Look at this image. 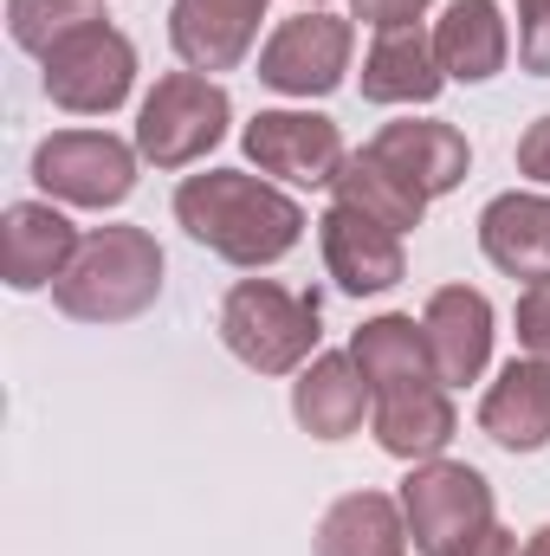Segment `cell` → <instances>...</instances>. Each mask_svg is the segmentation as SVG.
Here are the masks:
<instances>
[{"label": "cell", "mask_w": 550, "mask_h": 556, "mask_svg": "<svg viewBox=\"0 0 550 556\" xmlns=\"http://www.w3.org/2000/svg\"><path fill=\"white\" fill-rule=\"evenodd\" d=\"M78 227L65 220L59 201H13L0 220V273L13 291H46L78 260Z\"/></svg>", "instance_id": "obj_13"}, {"label": "cell", "mask_w": 550, "mask_h": 556, "mask_svg": "<svg viewBox=\"0 0 550 556\" xmlns=\"http://www.w3.org/2000/svg\"><path fill=\"white\" fill-rule=\"evenodd\" d=\"M466 556H525V551H518V538H512L505 525H492V531H486V538H479Z\"/></svg>", "instance_id": "obj_28"}, {"label": "cell", "mask_w": 550, "mask_h": 556, "mask_svg": "<svg viewBox=\"0 0 550 556\" xmlns=\"http://www.w3.org/2000/svg\"><path fill=\"white\" fill-rule=\"evenodd\" d=\"M518 65L550 78V0H518Z\"/></svg>", "instance_id": "obj_24"}, {"label": "cell", "mask_w": 550, "mask_h": 556, "mask_svg": "<svg viewBox=\"0 0 550 556\" xmlns=\"http://www.w3.org/2000/svg\"><path fill=\"white\" fill-rule=\"evenodd\" d=\"M234 124V98L208 72H162L137 111V155L155 168H195Z\"/></svg>", "instance_id": "obj_6"}, {"label": "cell", "mask_w": 550, "mask_h": 556, "mask_svg": "<svg viewBox=\"0 0 550 556\" xmlns=\"http://www.w3.org/2000/svg\"><path fill=\"white\" fill-rule=\"evenodd\" d=\"M317 247H324V273L337 278V291L350 298H383L409 278V253H402V233H389L383 220L330 201L317 214Z\"/></svg>", "instance_id": "obj_11"}, {"label": "cell", "mask_w": 550, "mask_h": 556, "mask_svg": "<svg viewBox=\"0 0 550 556\" xmlns=\"http://www.w3.org/2000/svg\"><path fill=\"white\" fill-rule=\"evenodd\" d=\"M104 20V0H7V39L33 59H46L59 39Z\"/></svg>", "instance_id": "obj_23"}, {"label": "cell", "mask_w": 550, "mask_h": 556, "mask_svg": "<svg viewBox=\"0 0 550 556\" xmlns=\"http://www.w3.org/2000/svg\"><path fill=\"white\" fill-rule=\"evenodd\" d=\"M421 330H427V350H434V369L447 389H466L486 376V363H492V298L486 291L440 285L421 311Z\"/></svg>", "instance_id": "obj_14"}, {"label": "cell", "mask_w": 550, "mask_h": 556, "mask_svg": "<svg viewBox=\"0 0 550 556\" xmlns=\"http://www.w3.org/2000/svg\"><path fill=\"white\" fill-rule=\"evenodd\" d=\"M350 356H357V369L370 382V433H376V446L389 459H409V466L440 459L447 440L460 433V415H453V389L434 369L427 330L409 311H383V317L357 324Z\"/></svg>", "instance_id": "obj_1"}, {"label": "cell", "mask_w": 550, "mask_h": 556, "mask_svg": "<svg viewBox=\"0 0 550 556\" xmlns=\"http://www.w3.org/2000/svg\"><path fill=\"white\" fill-rule=\"evenodd\" d=\"M137 142L111 137V130H52L33 149V181L46 201L59 207H124L137 194Z\"/></svg>", "instance_id": "obj_7"}, {"label": "cell", "mask_w": 550, "mask_h": 556, "mask_svg": "<svg viewBox=\"0 0 550 556\" xmlns=\"http://www.w3.org/2000/svg\"><path fill=\"white\" fill-rule=\"evenodd\" d=\"M525 556H550V525H538V531L525 538Z\"/></svg>", "instance_id": "obj_29"}, {"label": "cell", "mask_w": 550, "mask_h": 556, "mask_svg": "<svg viewBox=\"0 0 550 556\" xmlns=\"http://www.w3.org/2000/svg\"><path fill=\"white\" fill-rule=\"evenodd\" d=\"M518 175L538 181V188H550V117H538V124L518 137Z\"/></svg>", "instance_id": "obj_27"}, {"label": "cell", "mask_w": 550, "mask_h": 556, "mask_svg": "<svg viewBox=\"0 0 550 556\" xmlns=\"http://www.w3.org/2000/svg\"><path fill=\"white\" fill-rule=\"evenodd\" d=\"M518 350L550 363V278H532L518 291Z\"/></svg>", "instance_id": "obj_25"}, {"label": "cell", "mask_w": 550, "mask_h": 556, "mask_svg": "<svg viewBox=\"0 0 550 556\" xmlns=\"http://www.w3.org/2000/svg\"><path fill=\"white\" fill-rule=\"evenodd\" d=\"M266 0H175L168 7V46L188 72H234L260 39Z\"/></svg>", "instance_id": "obj_12"}, {"label": "cell", "mask_w": 550, "mask_h": 556, "mask_svg": "<svg viewBox=\"0 0 550 556\" xmlns=\"http://www.w3.org/2000/svg\"><path fill=\"white\" fill-rule=\"evenodd\" d=\"M434 59L453 85H486L505 72L512 59V26L499 13V0H453L434 20Z\"/></svg>", "instance_id": "obj_18"}, {"label": "cell", "mask_w": 550, "mask_h": 556, "mask_svg": "<svg viewBox=\"0 0 550 556\" xmlns=\"http://www.w3.org/2000/svg\"><path fill=\"white\" fill-rule=\"evenodd\" d=\"M447 91V72L434 59V33L421 26H389L363 52V98L370 104H434Z\"/></svg>", "instance_id": "obj_20"}, {"label": "cell", "mask_w": 550, "mask_h": 556, "mask_svg": "<svg viewBox=\"0 0 550 556\" xmlns=\"http://www.w3.org/2000/svg\"><path fill=\"white\" fill-rule=\"evenodd\" d=\"M317 337H324L317 298L278 278H240L221 304V343L253 376H298L317 356Z\"/></svg>", "instance_id": "obj_4"}, {"label": "cell", "mask_w": 550, "mask_h": 556, "mask_svg": "<svg viewBox=\"0 0 550 556\" xmlns=\"http://www.w3.org/2000/svg\"><path fill=\"white\" fill-rule=\"evenodd\" d=\"M304 7H324V0H304Z\"/></svg>", "instance_id": "obj_30"}, {"label": "cell", "mask_w": 550, "mask_h": 556, "mask_svg": "<svg viewBox=\"0 0 550 556\" xmlns=\"http://www.w3.org/2000/svg\"><path fill=\"white\" fill-rule=\"evenodd\" d=\"M434 0H350V20H363V26H376V33H389V26H421V13H427Z\"/></svg>", "instance_id": "obj_26"}, {"label": "cell", "mask_w": 550, "mask_h": 556, "mask_svg": "<svg viewBox=\"0 0 550 556\" xmlns=\"http://www.w3.org/2000/svg\"><path fill=\"white\" fill-rule=\"evenodd\" d=\"M479 253L505 278H550V201L545 194H492L479 214Z\"/></svg>", "instance_id": "obj_19"}, {"label": "cell", "mask_w": 550, "mask_h": 556, "mask_svg": "<svg viewBox=\"0 0 550 556\" xmlns=\"http://www.w3.org/2000/svg\"><path fill=\"white\" fill-rule=\"evenodd\" d=\"M39 65H46V72H39L46 98H52L59 111H72V117H111V111H124V98L137 91V46H130L111 20H98V26L59 39Z\"/></svg>", "instance_id": "obj_8"}, {"label": "cell", "mask_w": 550, "mask_h": 556, "mask_svg": "<svg viewBox=\"0 0 550 556\" xmlns=\"http://www.w3.org/2000/svg\"><path fill=\"white\" fill-rule=\"evenodd\" d=\"M317 556H409V518L389 492H343L317 518Z\"/></svg>", "instance_id": "obj_21"}, {"label": "cell", "mask_w": 550, "mask_h": 556, "mask_svg": "<svg viewBox=\"0 0 550 556\" xmlns=\"http://www.w3.org/2000/svg\"><path fill=\"white\" fill-rule=\"evenodd\" d=\"M330 188H337V201H343V207H357V214L383 220L389 233H414V227H421V214H427V194H414L409 181H402L389 162H376L370 149H357Z\"/></svg>", "instance_id": "obj_22"}, {"label": "cell", "mask_w": 550, "mask_h": 556, "mask_svg": "<svg viewBox=\"0 0 550 556\" xmlns=\"http://www.w3.org/2000/svg\"><path fill=\"white\" fill-rule=\"evenodd\" d=\"M479 433L505 453H545L550 446V363L512 356L492 389L479 395Z\"/></svg>", "instance_id": "obj_16"}, {"label": "cell", "mask_w": 550, "mask_h": 556, "mask_svg": "<svg viewBox=\"0 0 550 556\" xmlns=\"http://www.w3.org/2000/svg\"><path fill=\"white\" fill-rule=\"evenodd\" d=\"M162 298V247L149 227H91L78 260L52 285V304L72 324H130Z\"/></svg>", "instance_id": "obj_3"}, {"label": "cell", "mask_w": 550, "mask_h": 556, "mask_svg": "<svg viewBox=\"0 0 550 556\" xmlns=\"http://www.w3.org/2000/svg\"><path fill=\"white\" fill-rule=\"evenodd\" d=\"M370 155L389 162L414 194H427V201L453 194V188L466 181V168H473L466 137H460L453 124H440V117H402V124H383V130L370 137Z\"/></svg>", "instance_id": "obj_15"}, {"label": "cell", "mask_w": 550, "mask_h": 556, "mask_svg": "<svg viewBox=\"0 0 550 556\" xmlns=\"http://www.w3.org/2000/svg\"><path fill=\"white\" fill-rule=\"evenodd\" d=\"M175 220L195 247H208L214 260L227 266H278L298 240H304V207L273 188L266 175H247V168H208V175H188L175 188Z\"/></svg>", "instance_id": "obj_2"}, {"label": "cell", "mask_w": 550, "mask_h": 556, "mask_svg": "<svg viewBox=\"0 0 550 556\" xmlns=\"http://www.w3.org/2000/svg\"><path fill=\"white\" fill-rule=\"evenodd\" d=\"M240 142H247V162L260 175H278L291 188H330L350 162L343 130L324 111H260L240 130Z\"/></svg>", "instance_id": "obj_10"}, {"label": "cell", "mask_w": 550, "mask_h": 556, "mask_svg": "<svg viewBox=\"0 0 550 556\" xmlns=\"http://www.w3.org/2000/svg\"><path fill=\"white\" fill-rule=\"evenodd\" d=\"M350 52H357V26L324 13V7H304L291 20H278L273 39L260 46V85H273L278 98H330L350 72Z\"/></svg>", "instance_id": "obj_9"}, {"label": "cell", "mask_w": 550, "mask_h": 556, "mask_svg": "<svg viewBox=\"0 0 550 556\" xmlns=\"http://www.w3.org/2000/svg\"><path fill=\"white\" fill-rule=\"evenodd\" d=\"M370 415V382L357 369L350 350H324L298 369L291 382V420L311 433V440H350Z\"/></svg>", "instance_id": "obj_17"}, {"label": "cell", "mask_w": 550, "mask_h": 556, "mask_svg": "<svg viewBox=\"0 0 550 556\" xmlns=\"http://www.w3.org/2000/svg\"><path fill=\"white\" fill-rule=\"evenodd\" d=\"M396 498H402V518H409V544L421 556H466L499 525L492 485L466 459H421V466H409Z\"/></svg>", "instance_id": "obj_5"}]
</instances>
